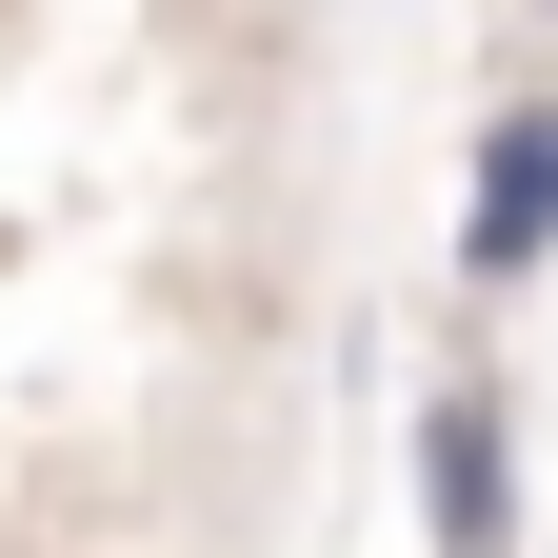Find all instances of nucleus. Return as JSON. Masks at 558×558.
Wrapping results in <instances>:
<instances>
[{"label":"nucleus","instance_id":"1","mask_svg":"<svg viewBox=\"0 0 558 558\" xmlns=\"http://www.w3.org/2000/svg\"><path fill=\"white\" fill-rule=\"evenodd\" d=\"M538 259H558V81H519L459 160V300H519Z\"/></svg>","mask_w":558,"mask_h":558},{"label":"nucleus","instance_id":"2","mask_svg":"<svg viewBox=\"0 0 558 558\" xmlns=\"http://www.w3.org/2000/svg\"><path fill=\"white\" fill-rule=\"evenodd\" d=\"M418 538H439V558H499L519 538V418H499V379L418 399Z\"/></svg>","mask_w":558,"mask_h":558},{"label":"nucleus","instance_id":"3","mask_svg":"<svg viewBox=\"0 0 558 558\" xmlns=\"http://www.w3.org/2000/svg\"><path fill=\"white\" fill-rule=\"evenodd\" d=\"M538 21H558V0H538Z\"/></svg>","mask_w":558,"mask_h":558}]
</instances>
